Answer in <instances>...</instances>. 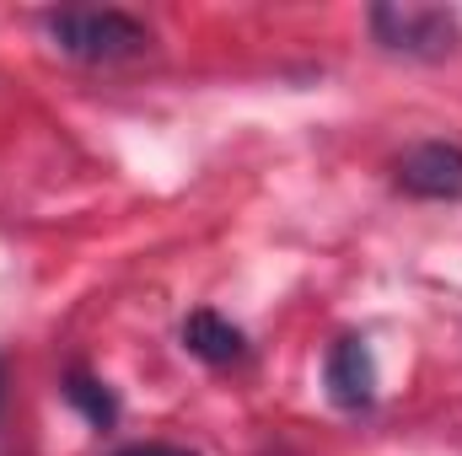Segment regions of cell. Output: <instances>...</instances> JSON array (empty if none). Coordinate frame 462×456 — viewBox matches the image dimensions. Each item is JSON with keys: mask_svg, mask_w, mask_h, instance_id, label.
<instances>
[{"mask_svg": "<svg viewBox=\"0 0 462 456\" xmlns=\"http://www.w3.org/2000/svg\"><path fill=\"white\" fill-rule=\"evenodd\" d=\"M43 38L54 54H65L76 65H118V59H140L151 49V27L114 5L108 11H49Z\"/></svg>", "mask_w": 462, "mask_h": 456, "instance_id": "obj_1", "label": "cell"}, {"mask_svg": "<svg viewBox=\"0 0 462 456\" xmlns=\"http://www.w3.org/2000/svg\"><path fill=\"white\" fill-rule=\"evenodd\" d=\"M114 456H194V451H183V446H162V441H145V446H124V451Z\"/></svg>", "mask_w": 462, "mask_h": 456, "instance_id": "obj_7", "label": "cell"}, {"mask_svg": "<svg viewBox=\"0 0 462 456\" xmlns=\"http://www.w3.org/2000/svg\"><path fill=\"white\" fill-rule=\"evenodd\" d=\"M65 403H70V408H81V414H87V424H97V430H108V424L118 419V403H114V392H108L103 381H92V376H81V370H76V376L65 381Z\"/></svg>", "mask_w": 462, "mask_h": 456, "instance_id": "obj_6", "label": "cell"}, {"mask_svg": "<svg viewBox=\"0 0 462 456\" xmlns=\"http://www.w3.org/2000/svg\"><path fill=\"white\" fill-rule=\"evenodd\" d=\"M323 387L345 414H360L376 403V360H371L365 339H334L328 360H323Z\"/></svg>", "mask_w": 462, "mask_h": 456, "instance_id": "obj_4", "label": "cell"}, {"mask_svg": "<svg viewBox=\"0 0 462 456\" xmlns=\"http://www.w3.org/2000/svg\"><path fill=\"white\" fill-rule=\"evenodd\" d=\"M371 38L403 59H447L457 49V11L441 5H371Z\"/></svg>", "mask_w": 462, "mask_h": 456, "instance_id": "obj_2", "label": "cell"}, {"mask_svg": "<svg viewBox=\"0 0 462 456\" xmlns=\"http://www.w3.org/2000/svg\"><path fill=\"white\" fill-rule=\"evenodd\" d=\"M398 188L414 199H462V145L452 140H425L398 161Z\"/></svg>", "mask_w": 462, "mask_h": 456, "instance_id": "obj_3", "label": "cell"}, {"mask_svg": "<svg viewBox=\"0 0 462 456\" xmlns=\"http://www.w3.org/2000/svg\"><path fill=\"white\" fill-rule=\"evenodd\" d=\"M183 349L199 354L205 365H236L247 354V339H242V328H231L221 312H194L183 323Z\"/></svg>", "mask_w": 462, "mask_h": 456, "instance_id": "obj_5", "label": "cell"}]
</instances>
